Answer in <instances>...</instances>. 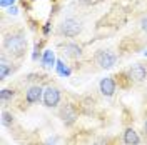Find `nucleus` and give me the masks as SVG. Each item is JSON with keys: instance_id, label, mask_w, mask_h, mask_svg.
Returning <instances> with one entry per match:
<instances>
[{"instance_id": "obj_1", "label": "nucleus", "mask_w": 147, "mask_h": 145, "mask_svg": "<svg viewBox=\"0 0 147 145\" xmlns=\"http://www.w3.org/2000/svg\"><path fill=\"white\" fill-rule=\"evenodd\" d=\"M27 48V38L22 32L9 34L3 38V50L12 57H22Z\"/></svg>"}, {"instance_id": "obj_2", "label": "nucleus", "mask_w": 147, "mask_h": 145, "mask_svg": "<svg viewBox=\"0 0 147 145\" xmlns=\"http://www.w3.org/2000/svg\"><path fill=\"white\" fill-rule=\"evenodd\" d=\"M57 32H59V35H62V37H77L82 32V23L77 18L69 17L59 23Z\"/></svg>"}, {"instance_id": "obj_3", "label": "nucleus", "mask_w": 147, "mask_h": 145, "mask_svg": "<svg viewBox=\"0 0 147 145\" xmlns=\"http://www.w3.org/2000/svg\"><path fill=\"white\" fill-rule=\"evenodd\" d=\"M95 62L102 68H112L117 62V54H114L112 50H97L95 54Z\"/></svg>"}, {"instance_id": "obj_4", "label": "nucleus", "mask_w": 147, "mask_h": 145, "mask_svg": "<svg viewBox=\"0 0 147 145\" xmlns=\"http://www.w3.org/2000/svg\"><path fill=\"white\" fill-rule=\"evenodd\" d=\"M60 102V90L55 89V87H47L44 89V105L52 109V107H57Z\"/></svg>"}, {"instance_id": "obj_5", "label": "nucleus", "mask_w": 147, "mask_h": 145, "mask_svg": "<svg viewBox=\"0 0 147 145\" xmlns=\"http://www.w3.org/2000/svg\"><path fill=\"white\" fill-rule=\"evenodd\" d=\"M147 77V65L136 64L129 68V79L134 82H142Z\"/></svg>"}, {"instance_id": "obj_6", "label": "nucleus", "mask_w": 147, "mask_h": 145, "mask_svg": "<svg viewBox=\"0 0 147 145\" xmlns=\"http://www.w3.org/2000/svg\"><path fill=\"white\" fill-rule=\"evenodd\" d=\"M25 100H27V103H30V105L40 102V100H44V89L38 87V85L30 87V89L25 92Z\"/></svg>"}, {"instance_id": "obj_7", "label": "nucleus", "mask_w": 147, "mask_h": 145, "mask_svg": "<svg viewBox=\"0 0 147 145\" xmlns=\"http://www.w3.org/2000/svg\"><path fill=\"white\" fill-rule=\"evenodd\" d=\"M99 89H100V93L104 97H112L115 93V82H114L112 77H105V79L100 80Z\"/></svg>"}, {"instance_id": "obj_8", "label": "nucleus", "mask_w": 147, "mask_h": 145, "mask_svg": "<svg viewBox=\"0 0 147 145\" xmlns=\"http://www.w3.org/2000/svg\"><path fill=\"white\" fill-rule=\"evenodd\" d=\"M60 117H62L65 125H72L74 122L77 120V112H75V109L72 105H65L64 109L60 110Z\"/></svg>"}, {"instance_id": "obj_9", "label": "nucleus", "mask_w": 147, "mask_h": 145, "mask_svg": "<svg viewBox=\"0 0 147 145\" xmlns=\"http://www.w3.org/2000/svg\"><path fill=\"white\" fill-rule=\"evenodd\" d=\"M140 137L137 135V132L134 128H125L124 132V144L125 145H139Z\"/></svg>"}, {"instance_id": "obj_10", "label": "nucleus", "mask_w": 147, "mask_h": 145, "mask_svg": "<svg viewBox=\"0 0 147 145\" xmlns=\"http://www.w3.org/2000/svg\"><path fill=\"white\" fill-rule=\"evenodd\" d=\"M64 54L67 55V57H72V58H79V57L82 55V48L77 45V44H65Z\"/></svg>"}, {"instance_id": "obj_11", "label": "nucleus", "mask_w": 147, "mask_h": 145, "mask_svg": "<svg viewBox=\"0 0 147 145\" xmlns=\"http://www.w3.org/2000/svg\"><path fill=\"white\" fill-rule=\"evenodd\" d=\"M57 65V60H55V54L52 50H45L44 55H42V67L44 68H52Z\"/></svg>"}, {"instance_id": "obj_12", "label": "nucleus", "mask_w": 147, "mask_h": 145, "mask_svg": "<svg viewBox=\"0 0 147 145\" xmlns=\"http://www.w3.org/2000/svg\"><path fill=\"white\" fill-rule=\"evenodd\" d=\"M10 72H12V67L7 62V57L2 55V58H0V80H5Z\"/></svg>"}, {"instance_id": "obj_13", "label": "nucleus", "mask_w": 147, "mask_h": 145, "mask_svg": "<svg viewBox=\"0 0 147 145\" xmlns=\"http://www.w3.org/2000/svg\"><path fill=\"white\" fill-rule=\"evenodd\" d=\"M55 68H57V73H59L60 77H69V75L72 73V70H70V68H69V67L64 64V60H57Z\"/></svg>"}, {"instance_id": "obj_14", "label": "nucleus", "mask_w": 147, "mask_h": 145, "mask_svg": "<svg viewBox=\"0 0 147 145\" xmlns=\"http://www.w3.org/2000/svg\"><path fill=\"white\" fill-rule=\"evenodd\" d=\"M12 97H13V90L3 89V90L0 92V99H2V102H7V100H10Z\"/></svg>"}, {"instance_id": "obj_15", "label": "nucleus", "mask_w": 147, "mask_h": 145, "mask_svg": "<svg viewBox=\"0 0 147 145\" xmlns=\"http://www.w3.org/2000/svg\"><path fill=\"white\" fill-rule=\"evenodd\" d=\"M2 117H3V125H10V124H13V117L7 113V112H3L2 113Z\"/></svg>"}, {"instance_id": "obj_16", "label": "nucleus", "mask_w": 147, "mask_h": 145, "mask_svg": "<svg viewBox=\"0 0 147 145\" xmlns=\"http://www.w3.org/2000/svg\"><path fill=\"white\" fill-rule=\"evenodd\" d=\"M140 28L147 34V15L146 17H142V20H140Z\"/></svg>"}, {"instance_id": "obj_17", "label": "nucleus", "mask_w": 147, "mask_h": 145, "mask_svg": "<svg viewBox=\"0 0 147 145\" xmlns=\"http://www.w3.org/2000/svg\"><path fill=\"white\" fill-rule=\"evenodd\" d=\"M13 2H15V0H0V5H2V7H7V5L12 7V5H13Z\"/></svg>"}, {"instance_id": "obj_18", "label": "nucleus", "mask_w": 147, "mask_h": 145, "mask_svg": "<svg viewBox=\"0 0 147 145\" xmlns=\"http://www.w3.org/2000/svg\"><path fill=\"white\" fill-rule=\"evenodd\" d=\"M10 15H15V13H17V9H15V7H10V12H9Z\"/></svg>"}, {"instance_id": "obj_19", "label": "nucleus", "mask_w": 147, "mask_h": 145, "mask_svg": "<svg viewBox=\"0 0 147 145\" xmlns=\"http://www.w3.org/2000/svg\"><path fill=\"white\" fill-rule=\"evenodd\" d=\"M45 145H55V138H50V140H47Z\"/></svg>"}, {"instance_id": "obj_20", "label": "nucleus", "mask_w": 147, "mask_h": 145, "mask_svg": "<svg viewBox=\"0 0 147 145\" xmlns=\"http://www.w3.org/2000/svg\"><path fill=\"white\" fill-rule=\"evenodd\" d=\"M144 134L147 135V120H146V124H144Z\"/></svg>"}, {"instance_id": "obj_21", "label": "nucleus", "mask_w": 147, "mask_h": 145, "mask_svg": "<svg viewBox=\"0 0 147 145\" xmlns=\"http://www.w3.org/2000/svg\"><path fill=\"white\" fill-rule=\"evenodd\" d=\"M144 54H146V55H147V50H146V52H144Z\"/></svg>"}]
</instances>
